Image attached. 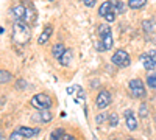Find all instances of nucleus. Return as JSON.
Returning <instances> with one entry per match:
<instances>
[{"mask_svg":"<svg viewBox=\"0 0 156 140\" xmlns=\"http://www.w3.org/2000/svg\"><path fill=\"white\" fill-rule=\"evenodd\" d=\"M11 36H12V42H14V44L25 45V44L31 39V30H30V27H28V22L16 19L14 25H12Z\"/></svg>","mask_w":156,"mask_h":140,"instance_id":"f257e3e1","label":"nucleus"},{"mask_svg":"<svg viewBox=\"0 0 156 140\" xmlns=\"http://www.w3.org/2000/svg\"><path fill=\"white\" fill-rule=\"evenodd\" d=\"M11 14L14 19H19V20H25V22H31L34 19V8L30 2H22V3H17L11 8Z\"/></svg>","mask_w":156,"mask_h":140,"instance_id":"f03ea898","label":"nucleus"},{"mask_svg":"<svg viewBox=\"0 0 156 140\" xmlns=\"http://www.w3.org/2000/svg\"><path fill=\"white\" fill-rule=\"evenodd\" d=\"M51 104H53V101H51V98L47 95V94H37L31 98V106L36 108V109H50Z\"/></svg>","mask_w":156,"mask_h":140,"instance_id":"7ed1b4c3","label":"nucleus"},{"mask_svg":"<svg viewBox=\"0 0 156 140\" xmlns=\"http://www.w3.org/2000/svg\"><path fill=\"white\" fill-rule=\"evenodd\" d=\"M39 134V129L37 128H27V126H20V128H17L14 132H12L9 135L11 140H14V138H31L34 135Z\"/></svg>","mask_w":156,"mask_h":140,"instance_id":"20e7f679","label":"nucleus"},{"mask_svg":"<svg viewBox=\"0 0 156 140\" xmlns=\"http://www.w3.org/2000/svg\"><path fill=\"white\" fill-rule=\"evenodd\" d=\"M129 87V94L133 98H144L145 97V89H144V83L140 80H131L128 84Z\"/></svg>","mask_w":156,"mask_h":140,"instance_id":"39448f33","label":"nucleus"},{"mask_svg":"<svg viewBox=\"0 0 156 140\" xmlns=\"http://www.w3.org/2000/svg\"><path fill=\"white\" fill-rule=\"evenodd\" d=\"M112 64L117 66V67H128L131 59H129V55L125 52V50H119V52H115L111 58Z\"/></svg>","mask_w":156,"mask_h":140,"instance_id":"423d86ee","label":"nucleus"},{"mask_svg":"<svg viewBox=\"0 0 156 140\" xmlns=\"http://www.w3.org/2000/svg\"><path fill=\"white\" fill-rule=\"evenodd\" d=\"M98 14H100L101 17H105L108 22H114V20H115V14H117V12H115L114 8H112L111 0H109V2H103V3H101V6L98 8Z\"/></svg>","mask_w":156,"mask_h":140,"instance_id":"0eeeda50","label":"nucleus"},{"mask_svg":"<svg viewBox=\"0 0 156 140\" xmlns=\"http://www.w3.org/2000/svg\"><path fill=\"white\" fill-rule=\"evenodd\" d=\"M111 101H112V98H111V94L108 90H100V94L95 98V104L98 109H105L111 104Z\"/></svg>","mask_w":156,"mask_h":140,"instance_id":"6e6552de","label":"nucleus"},{"mask_svg":"<svg viewBox=\"0 0 156 140\" xmlns=\"http://www.w3.org/2000/svg\"><path fill=\"white\" fill-rule=\"evenodd\" d=\"M140 61H142V64H144V69H147V70H153V69H156L154 52H148L147 55H142V56H140Z\"/></svg>","mask_w":156,"mask_h":140,"instance_id":"1a4fd4ad","label":"nucleus"},{"mask_svg":"<svg viewBox=\"0 0 156 140\" xmlns=\"http://www.w3.org/2000/svg\"><path fill=\"white\" fill-rule=\"evenodd\" d=\"M125 120H126V126H128V129L129 131H134L136 128H137V121H136V118H134V114H133V111H125Z\"/></svg>","mask_w":156,"mask_h":140,"instance_id":"9d476101","label":"nucleus"},{"mask_svg":"<svg viewBox=\"0 0 156 140\" xmlns=\"http://www.w3.org/2000/svg\"><path fill=\"white\" fill-rule=\"evenodd\" d=\"M51 33H53V27H51V25H47V27H45V30L41 33V36H39V39H37V42L39 44H45L47 41H48V37L51 36Z\"/></svg>","mask_w":156,"mask_h":140,"instance_id":"9b49d317","label":"nucleus"},{"mask_svg":"<svg viewBox=\"0 0 156 140\" xmlns=\"http://www.w3.org/2000/svg\"><path fill=\"white\" fill-rule=\"evenodd\" d=\"M112 44H114V42H112L111 33L101 36V48H103V50H111V48H112Z\"/></svg>","mask_w":156,"mask_h":140,"instance_id":"f8f14e48","label":"nucleus"},{"mask_svg":"<svg viewBox=\"0 0 156 140\" xmlns=\"http://www.w3.org/2000/svg\"><path fill=\"white\" fill-rule=\"evenodd\" d=\"M64 52H66V48H64L62 44H55L53 48H51V55H53V58H56V59H59L64 55Z\"/></svg>","mask_w":156,"mask_h":140,"instance_id":"ddd939ff","label":"nucleus"},{"mask_svg":"<svg viewBox=\"0 0 156 140\" xmlns=\"http://www.w3.org/2000/svg\"><path fill=\"white\" fill-rule=\"evenodd\" d=\"M147 3V0H128V6L131 9H139Z\"/></svg>","mask_w":156,"mask_h":140,"instance_id":"4468645a","label":"nucleus"},{"mask_svg":"<svg viewBox=\"0 0 156 140\" xmlns=\"http://www.w3.org/2000/svg\"><path fill=\"white\" fill-rule=\"evenodd\" d=\"M51 118H53V115L48 112V109H41V115H39V120L44 121V123H48Z\"/></svg>","mask_w":156,"mask_h":140,"instance_id":"2eb2a0df","label":"nucleus"},{"mask_svg":"<svg viewBox=\"0 0 156 140\" xmlns=\"http://www.w3.org/2000/svg\"><path fill=\"white\" fill-rule=\"evenodd\" d=\"M61 66H69V61H70V50H66L64 52V55L58 59Z\"/></svg>","mask_w":156,"mask_h":140,"instance_id":"dca6fc26","label":"nucleus"},{"mask_svg":"<svg viewBox=\"0 0 156 140\" xmlns=\"http://www.w3.org/2000/svg\"><path fill=\"white\" fill-rule=\"evenodd\" d=\"M111 3H112L114 11L119 12V14H122V12H123V3L120 2V0H111Z\"/></svg>","mask_w":156,"mask_h":140,"instance_id":"f3484780","label":"nucleus"},{"mask_svg":"<svg viewBox=\"0 0 156 140\" xmlns=\"http://www.w3.org/2000/svg\"><path fill=\"white\" fill-rule=\"evenodd\" d=\"M98 34H100V37L101 36H105V34H108V33H111V30H109V27L106 23H101V25H98Z\"/></svg>","mask_w":156,"mask_h":140,"instance_id":"a211bd4d","label":"nucleus"},{"mask_svg":"<svg viewBox=\"0 0 156 140\" xmlns=\"http://www.w3.org/2000/svg\"><path fill=\"white\" fill-rule=\"evenodd\" d=\"M9 80H11V73H9V72H6V70L0 72V83L5 84V83H8Z\"/></svg>","mask_w":156,"mask_h":140,"instance_id":"6ab92c4d","label":"nucleus"},{"mask_svg":"<svg viewBox=\"0 0 156 140\" xmlns=\"http://www.w3.org/2000/svg\"><path fill=\"white\" fill-rule=\"evenodd\" d=\"M109 125L112 126V128H115V126H119V117H117V114H109Z\"/></svg>","mask_w":156,"mask_h":140,"instance_id":"aec40b11","label":"nucleus"},{"mask_svg":"<svg viewBox=\"0 0 156 140\" xmlns=\"http://www.w3.org/2000/svg\"><path fill=\"white\" fill-rule=\"evenodd\" d=\"M147 84L151 87V89H156V75H150L147 78Z\"/></svg>","mask_w":156,"mask_h":140,"instance_id":"412c9836","label":"nucleus"},{"mask_svg":"<svg viewBox=\"0 0 156 140\" xmlns=\"http://www.w3.org/2000/svg\"><path fill=\"white\" fill-rule=\"evenodd\" d=\"M62 137H64V131H62L61 128L51 132V138H62Z\"/></svg>","mask_w":156,"mask_h":140,"instance_id":"4be33fe9","label":"nucleus"},{"mask_svg":"<svg viewBox=\"0 0 156 140\" xmlns=\"http://www.w3.org/2000/svg\"><path fill=\"white\" fill-rule=\"evenodd\" d=\"M84 2V5L87 6V8H92L94 5H95V0H83Z\"/></svg>","mask_w":156,"mask_h":140,"instance_id":"5701e85b","label":"nucleus"},{"mask_svg":"<svg viewBox=\"0 0 156 140\" xmlns=\"http://www.w3.org/2000/svg\"><path fill=\"white\" fill-rule=\"evenodd\" d=\"M140 117H147V108L144 104L140 106Z\"/></svg>","mask_w":156,"mask_h":140,"instance_id":"b1692460","label":"nucleus"}]
</instances>
